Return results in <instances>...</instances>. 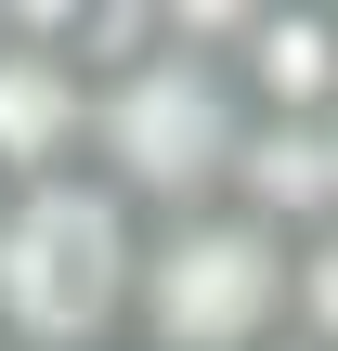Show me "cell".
Here are the masks:
<instances>
[{"label": "cell", "mask_w": 338, "mask_h": 351, "mask_svg": "<svg viewBox=\"0 0 338 351\" xmlns=\"http://www.w3.org/2000/svg\"><path fill=\"white\" fill-rule=\"evenodd\" d=\"M221 39H234V0H208V13H143V39H130L117 65H91V143H78V169H91L104 195H130L143 221L221 208L234 169H248V130H261V117H248Z\"/></svg>", "instance_id": "1"}, {"label": "cell", "mask_w": 338, "mask_h": 351, "mask_svg": "<svg viewBox=\"0 0 338 351\" xmlns=\"http://www.w3.org/2000/svg\"><path fill=\"white\" fill-rule=\"evenodd\" d=\"M130 274H143V208L104 195L91 169L0 195V339L13 351H117Z\"/></svg>", "instance_id": "2"}, {"label": "cell", "mask_w": 338, "mask_h": 351, "mask_svg": "<svg viewBox=\"0 0 338 351\" xmlns=\"http://www.w3.org/2000/svg\"><path fill=\"white\" fill-rule=\"evenodd\" d=\"M287 287H300V234H274L234 195L182 208V221H143L130 351H287Z\"/></svg>", "instance_id": "3"}, {"label": "cell", "mask_w": 338, "mask_h": 351, "mask_svg": "<svg viewBox=\"0 0 338 351\" xmlns=\"http://www.w3.org/2000/svg\"><path fill=\"white\" fill-rule=\"evenodd\" d=\"M78 143H91V65L65 13H0V195L78 169Z\"/></svg>", "instance_id": "4"}, {"label": "cell", "mask_w": 338, "mask_h": 351, "mask_svg": "<svg viewBox=\"0 0 338 351\" xmlns=\"http://www.w3.org/2000/svg\"><path fill=\"white\" fill-rule=\"evenodd\" d=\"M248 117L300 130V117H338V0H234V39H221Z\"/></svg>", "instance_id": "5"}, {"label": "cell", "mask_w": 338, "mask_h": 351, "mask_svg": "<svg viewBox=\"0 0 338 351\" xmlns=\"http://www.w3.org/2000/svg\"><path fill=\"white\" fill-rule=\"evenodd\" d=\"M287 351H338V221L300 234V287H287Z\"/></svg>", "instance_id": "6"}, {"label": "cell", "mask_w": 338, "mask_h": 351, "mask_svg": "<svg viewBox=\"0 0 338 351\" xmlns=\"http://www.w3.org/2000/svg\"><path fill=\"white\" fill-rule=\"evenodd\" d=\"M117 351H130V339H117Z\"/></svg>", "instance_id": "7"}, {"label": "cell", "mask_w": 338, "mask_h": 351, "mask_svg": "<svg viewBox=\"0 0 338 351\" xmlns=\"http://www.w3.org/2000/svg\"><path fill=\"white\" fill-rule=\"evenodd\" d=\"M0 351H13V339H0Z\"/></svg>", "instance_id": "8"}]
</instances>
